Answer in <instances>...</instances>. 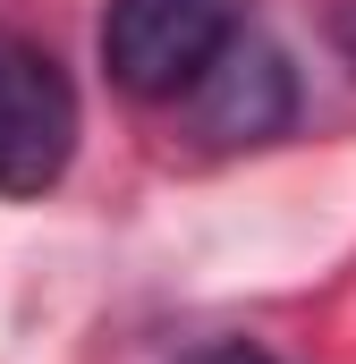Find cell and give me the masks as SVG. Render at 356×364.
<instances>
[{
  "instance_id": "obj_1",
  "label": "cell",
  "mask_w": 356,
  "mask_h": 364,
  "mask_svg": "<svg viewBox=\"0 0 356 364\" xmlns=\"http://www.w3.org/2000/svg\"><path fill=\"white\" fill-rule=\"evenodd\" d=\"M77 136H85V102L60 51L34 34H0V195L9 203L51 195L77 161Z\"/></svg>"
},
{
  "instance_id": "obj_2",
  "label": "cell",
  "mask_w": 356,
  "mask_h": 364,
  "mask_svg": "<svg viewBox=\"0 0 356 364\" xmlns=\"http://www.w3.org/2000/svg\"><path fill=\"white\" fill-rule=\"evenodd\" d=\"M238 34V0H110L102 9V68L136 102H178Z\"/></svg>"
},
{
  "instance_id": "obj_4",
  "label": "cell",
  "mask_w": 356,
  "mask_h": 364,
  "mask_svg": "<svg viewBox=\"0 0 356 364\" xmlns=\"http://www.w3.org/2000/svg\"><path fill=\"white\" fill-rule=\"evenodd\" d=\"M323 26H331V51L356 68V0H331V17H323Z\"/></svg>"
},
{
  "instance_id": "obj_3",
  "label": "cell",
  "mask_w": 356,
  "mask_h": 364,
  "mask_svg": "<svg viewBox=\"0 0 356 364\" xmlns=\"http://www.w3.org/2000/svg\"><path fill=\"white\" fill-rule=\"evenodd\" d=\"M187 102H195V136L221 144V153H238V144L288 136V119H297V77H288V60L271 51L263 34L238 26V34L212 51V68L187 85Z\"/></svg>"
},
{
  "instance_id": "obj_5",
  "label": "cell",
  "mask_w": 356,
  "mask_h": 364,
  "mask_svg": "<svg viewBox=\"0 0 356 364\" xmlns=\"http://www.w3.org/2000/svg\"><path fill=\"white\" fill-rule=\"evenodd\" d=\"M195 364H280L271 348H246V339H229V348H204Z\"/></svg>"
}]
</instances>
